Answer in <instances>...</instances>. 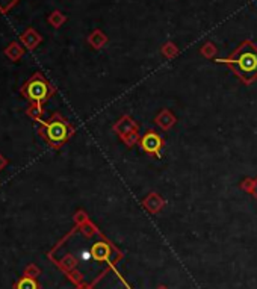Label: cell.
<instances>
[{"instance_id": "1", "label": "cell", "mask_w": 257, "mask_h": 289, "mask_svg": "<svg viewBox=\"0 0 257 289\" xmlns=\"http://www.w3.org/2000/svg\"><path fill=\"white\" fill-rule=\"evenodd\" d=\"M227 62L232 65L238 76L250 82L257 76V47L250 43L242 44L233 54V58Z\"/></svg>"}, {"instance_id": "2", "label": "cell", "mask_w": 257, "mask_h": 289, "mask_svg": "<svg viewBox=\"0 0 257 289\" xmlns=\"http://www.w3.org/2000/svg\"><path fill=\"white\" fill-rule=\"evenodd\" d=\"M46 140L55 147H59L67 138H69V127L62 120H53L46 125L44 132Z\"/></svg>"}, {"instance_id": "3", "label": "cell", "mask_w": 257, "mask_h": 289, "mask_svg": "<svg viewBox=\"0 0 257 289\" xmlns=\"http://www.w3.org/2000/svg\"><path fill=\"white\" fill-rule=\"evenodd\" d=\"M24 95L32 102H41L46 100L47 95H49V84L41 79L39 76L34 77L32 80H29L28 84H26L24 90H23Z\"/></svg>"}, {"instance_id": "4", "label": "cell", "mask_w": 257, "mask_h": 289, "mask_svg": "<svg viewBox=\"0 0 257 289\" xmlns=\"http://www.w3.org/2000/svg\"><path fill=\"white\" fill-rule=\"evenodd\" d=\"M160 144H162L160 138H159V136H156L154 133H148L144 138V141H142L144 150L150 151V153H156V151L160 148Z\"/></svg>"}, {"instance_id": "5", "label": "cell", "mask_w": 257, "mask_h": 289, "mask_svg": "<svg viewBox=\"0 0 257 289\" xmlns=\"http://www.w3.org/2000/svg\"><path fill=\"white\" fill-rule=\"evenodd\" d=\"M16 289H38V283L35 282L34 277H28V276H24L23 279L18 280Z\"/></svg>"}, {"instance_id": "6", "label": "cell", "mask_w": 257, "mask_h": 289, "mask_svg": "<svg viewBox=\"0 0 257 289\" xmlns=\"http://www.w3.org/2000/svg\"><path fill=\"white\" fill-rule=\"evenodd\" d=\"M16 2H17V0H0V11L5 12L6 9H9Z\"/></svg>"}]
</instances>
